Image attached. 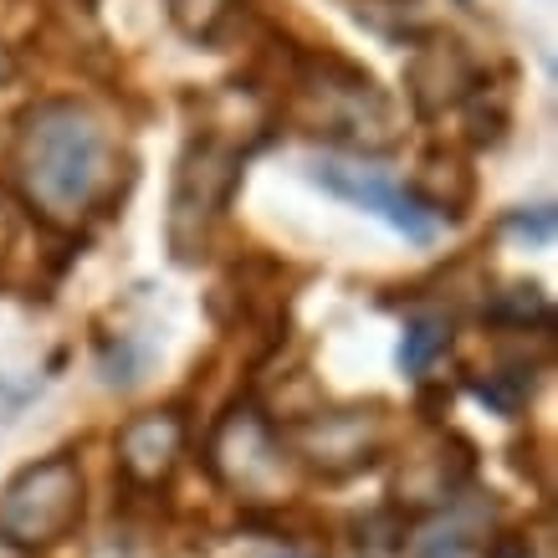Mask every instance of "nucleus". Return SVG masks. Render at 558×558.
Instances as JSON below:
<instances>
[{
	"label": "nucleus",
	"mask_w": 558,
	"mask_h": 558,
	"mask_svg": "<svg viewBox=\"0 0 558 558\" xmlns=\"http://www.w3.org/2000/svg\"><path fill=\"white\" fill-rule=\"evenodd\" d=\"M11 185L41 231L77 236L93 220L119 216L134 185V159L119 149L98 108L77 93L26 102L11 129Z\"/></svg>",
	"instance_id": "obj_1"
},
{
	"label": "nucleus",
	"mask_w": 558,
	"mask_h": 558,
	"mask_svg": "<svg viewBox=\"0 0 558 558\" xmlns=\"http://www.w3.org/2000/svg\"><path fill=\"white\" fill-rule=\"evenodd\" d=\"M271 119L349 154H389L400 144V108L364 62L339 47H292V72Z\"/></svg>",
	"instance_id": "obj_2"
},
{
	"label": "nucleus",
	"mask_w": 558,
	"mask_h": 558,
	"mask_svg": "<svg viewBox=\"0 0 558 558\" xmlns=\"http://www.w3.org/2000/svg\"><path fill=\"white\" fill-rule=\"evenodd\" d=\"M256 138H236L226 123H195L185 134V149L174 159L170 210H165V246L174 267H201L210 262L216 231L246 174V154Z\"/></svg>",
	"instance_id": "obj_3"
},
{
	"label": "nucleus",
	"mask_w": 558,
	"mask_h": 558,
	"mask_svg": "<svg viewBox=\"0 0 558 558\" xmlns=\"http://www.w3.org/2000/svg\"><path fill=\"white\" fill-rule=\"evenodd\" d=\"M83 466L72 457H41L21 466L0 492V533L36 554V548L72 538V527L83 523Z\"/></svg>",
	"instance_id": "obj_4"
},
{
	"label": "nucleus",
	"mask_w": 558,
	"mask_h": 558,
	"mask_svg": "<svg viewBox=\"0 0 558 558\" xmlns=\"http://www.w3.org/2000/svg\"><path fill=\"white\" fill-rule=\"evenodd\" d=\"M405 47H410L405 98L421 123H436L446 113H457L461 102L476 93L482 72H487V62L466 47V36H457L451 26H436V21H425Z\"/></svg>",
	"instance_id": "obj_5"
},
{
	"label": "nucleus",
	"mask_w": 558,
	"mask_h": 558,
	"mask_svg": "<svg viewBox=\"0 0 558 558\" xmlns=\"http://www.w3.org/2000/svg\"><path fill=\"white\" fill-rule=\"evenodd\" d=\"M389 436L385 405H343V410H313L288 425L282 446H292V457L307 461L323 476H354L379 461Z\"/></svg>",
	"instance_id": "obj_6"
},
{
	"label": "nucleus",
	"mask_w": 558,
	"mask_h": 558,
	"mask_svg": "<svg viewBox=\"0 0 558 558\" xmlns=\"http://www.w3.org/2000/svg\"><path fill=\"white\" fill-rule=\"evenodd\" d=\"M307 180H313L323 195L379 216L395 236L415 241V246H430V241H436V220L425 216L421 205L410 201V190L395 185L385 170H364V165H349V159H313V165H307Z\"/></svg>",
	"instance_id": "obj_7"
},
{
	"label": "nucleus",
	"mask_w": 558,
	"mask_h": 558,
	"mask_svg": "<svg viewBox=\"0 0 558 558\" xmlns=\"http://www.w3.org/2000/svg\"><path fill=\"white\" fill-rule=\"evenodd\" d=\"M282 457H288V446L282 436L267 425L262 410H231L226 421L216 425V436H210V466H216L220 482H231L241 492H262L267 482L282 476Z\"/></svg>",
	"instance_id": "obj_8"
},
{
	"label": "nucleus",
	"mask_w": 558,
	"mask_h": 558,
	"mask_svg": "<svg viewBox=\"0 0 558 558\" xmlns=\"http://www.w3.org/2000/svg\"><path fill=\"white\" fill-rule=\"evenodd\" d=\"M410 201L421 205L430 220H446V226H461V220L476 210V195H482V180H476L472 154L461 144H425L421 159H415V174H410Z\"/></svg>",
	"instance_id": "obj_9"
},
{
	"label": "nucleus",
	"mask_w": 558,
	"mask_h": 558,
	"mask_svg": "<svg viewBox=\"0 0 558 558\" xmlns=\"http://www.w3.org/2000/svg\"><path fill=\"white\" fill-rule=\"evenodd\" d=\"M113 451H119V472L134 487H165L185 457V415L180 410H138L123 421Z\"/></svg>",
	"instance_id": "obj_10"
},
{
	"label": "nucleus",
	"mask_w": 558,
	"mask_h": 558,
	"mask_svg": "<svg viewBox=\"0 0 558 558\" xmlns=\"http://www.w3.org/2000/svg\"><path fill=\"white\" fill-rule=\"evenodd\" d=\"M476 472V457L466 440H457V451H446V440L421 451V457H410L405 476H400V502H425V508H440V502H451L461 487H466V476Z\"/></svg>",
	"instance_id": "obj_11"
},
{
	"label": "nucleus",
	"mask_w": 558,
	"mask_h": 558,
	"mask_svg": "<svg viewBox=\"0 0 558 558\" xmlns=\"http://www.w3.org/2000/svg\"><path fill=\"white\" fill-rule=\"evenodd\" d=\"M461 113V149H497L512 129V68L482 72L476 93L457 108Z\"/></svg>",
	"instance_id": "obj_12"
},
{
	"label": "nucleus",
	"mask_w": 558,
	"mask_h": 558,
	"mask_svg": "<svg viewBox=\"0 0 558 558\" xmlns=\"http://www.w3.org/2000/svg\"><path fill=\"white\" fill-rule=\"evenodd\" d=\"M476 313L497 333H554V307L538 282H508V288L487 292V303Z\"/></svg>",
	"instance_id": "obj_13"
},
{
	"label": "nucleus",
	"mask_w": 558,
	"mask_h": 558,
	"mask_svg": "<svg viewBox=\"0 0 558 558\" xmlns=\"http://www.w3.org/2000/svg\"><path fill=\"white\" fill-rule=\"evenodd\" d=\"M165 11H170V26L185 36V41L216 51L241 32L246 0H165Z\"/></svg>",
	"instance_id": "obj_14"
},
{
	"label": "nucleus",
	"mask_w": 558,
	"mask_h": 558,
	"mask_svg": "<svg viewBox=\"0 0 558 558\" xmlns=\"http://www.w3.org/2000/svg\"><path fill=\"white\" fill-rule=\"evenodd\" d=\"M451 349V318L446 313H421L405 323V339H400V369L425 374L440 354Z\"/></svg>",
	"instance_id": "obj_15"
},
{
	"label": "nucleus",
	"mask_w": 558,
	"mask_h": 558,
	"mask_svg": "<svg viewBox=\"0 0 558 558\" xmlns=\"http://www.w3.org/2000/svg\"><path fill=\"white\" fill-rule=\"evenodd\" d=\"M502 231L523 236L527 246H548V241H554V205H523V210H508V216H502Z\"/></svg>",
	"instance_id": "obj_16"
},
{
	"label": "nucleus",
	"mask_w": 558,
	"mask_h": 558,
	"mask_svg": "<svg viewBox=\"0 0 558 558\" xmlns=\"http://www.w3.org/2000/svg\"><path fill=\"white\" fill-rule=\"evenodd\" d=\"M0 558H36L32 548H21V543H11L5 533H0Z\"/></svg>",
	"instance_id": "obj_17"
},
{
	"label": "nucleus",
	"mask_w": 558,
	"mask_h": 558,
	"mask_svg": "<svg viewBox=\"0 0 558 558\" xmlns=\"http://www.w3.org/2000/svg\"><path fill=\"white\" fill-rule=\"evenodd\" d=\"M11 77H16V68H11V57L0 51V83H11Z\"/></svg>",
	"instance_id": "obj_18"
},
{
	"label": "nucleus",
	"mask_w": 558,
	"mask_h": 558,
	"mask_svg": "<svg viewBox=\"0 0 558 558\" xmlns=\"http://www.w3.org/2000/svg\"><path fill=\"white\" fill-rule=\"evenodd\" d=\"M282 558H292V554H282Z\"/></svg>",
	"instance_id": "obj_19"
}]
</instances>
